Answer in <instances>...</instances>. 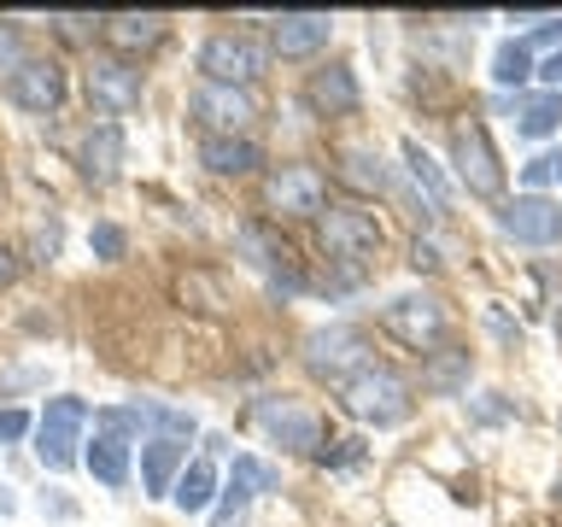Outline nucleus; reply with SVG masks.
<instances>
[{
	"label": "nucleus",
	"mask_w": 562,
	"mask_h": 527,
	"mask_svg": "<svg viewBox=\"0 0 562 527\" xmlns=\"http://www.w3.org/2000/svg\"><path fill=\"white\" fill-rule=\"evenodd\" d=\"M340 404L358 422H375V428H398L404 416H411V381L398 375V369L386 363H369L363 375H351L340 386Z\"/></svg>",
	"instance_id": "nucleus-1"
},
{
	"label": "nucleus",
	"mask_w": 562,
	"mask_h": 527,
	"mask_svg": "<svg viewBox=\"0 0 562 527\" xmlns=\"http://www.w3.org/2000/svg\"><path fill=\"white\" fill-rule=\"evenodd\" d=\"M82 428H88V404H82V399H47L42 422H35V457H42L53 474L77 469Z\"/></svg>",
	"instance_id": "nucleus-2"
},
{
	"label": "nucleus",
	"mask_w": 562,
	"mask_h": 527,
	"mask_svg": "<svg viewBox=\"0 0 562 527\" xmlns=\"http://www.w3.org/2000/svg\"><path fill=\"white\" fill-rule=\"evenodd\" d=\"M305 363H311V375H323L334 386H346L351 375H363L369 363V340H363V328H346V323H334V328H316L311 340H305Z\"/></svg>",
	"instance_id": "nucleus-3"
},
{
	"label": "nucleus",
	"mask_w": 562,
	"mask_h": 527,
	"mask_svg": "<svg viewBox=\"0 0 562 527\" xmlns=\"http://www.w3.org/2000/svg\"><path fill=\"white\" fill-rule=\"evenodd\" d=\"M451 165H457V182H463L474 200H498L504 193V165H498L492 135L481 123H457L451 130Z\"/></svg>",
	"instance_id": "nucleus-4"
},
{
	"label": "nucleus",
	"mask_w": 562,
	"mask_h": 527,
	"mask_svg": "<svg viewBox=\"0 0 562 527\" xmlns=\"http://www.w3.org/2000/svg\"><path fill=\"white\" fill-rule=\"evenodd\" d=\"M381 328L393 334V340H404L411 351H434L446 340V305H439L434 293H398V299H386Z\"/></svg>",
	"instance_id": "nucleus-5"
},
{
	"label": "nucleus",
	"mask_w": 562,
	"mask_h": 527,
	"mask_svg": "<svg viewBox=\"0 0 562 527\" xmlns=\"http://www.w3.org/2000/svg\"><path fill=\"white\" fill-rule=\"evenodd\" d=\"M316 228H323V253L340 264H369L381 253V223L358 205H328Z\"/></svg>",
	"instance_id": "nucleus-6"
},
{
	"label": "nucleus",
	"mask_w": 562,
	"mask_h": 527,
	"mask_svg": "<svg viewBox=\"0 0 562 527\" xmlns=\"http://www.w3.org/2000/svg\"><path fill=\"white\" fill-rule=\"evenodd\" d=\"M200 70H205V82L246 88L252 77H263V47L252 42V35L217 30V35H205V47H200Z\"/></svg>",
	"instance_id": "nucleus-7"
},
{
	"label": "nucleus",
	"mask_w": 562,
	"mask_h": 527,
	"mask_svg": "<svg viewBox=\"0 0 562 527\" xmlns=\"http://www.w3.org/2000/svg\"><path fill=\"white\" fill-rule=\"evenodd\" d=\"M235 240H240L246 264L270 276V288H276V293H288V299H293L299 288H305V276H299V258L288 253V240H281L270 223H240V235H235Z\"/></svg>",
	"instance_id": "nucleus-8"
},
{
	"label": "nucleus",
	"mask_w": 562,
	"mask_h": 527,
	"mask_svg": "<svg viewBox=\"0 0 562 527\" xmlns=\"http://www.w3.org/2000/svg\"><path fill=\"white\" fill-rule=\"evenodd\" d=\"M263 200H270L281 217H323L328 182L316 165H281V170H270V182H263Z\"/></svg>",
	"instance_id": "nucleus-9"
},
{
	"label": "nucleus",
	"mask_w": 562,
	"mask_h": 527,
	"mask_svg": "<svg viewBox=\"0 0 562 527\" xmlns=\"http://www.w3.org/2000/svg\"><path fill=\"white\" fill-rule=\"evenodd\" d=\"M188 105H193V117L205 123V135H240L246 123L258 117V100L246 94V88H228V82H205L200 77V88L188 94Z\"/></svg>",
	"instance_id": "nucleus-10"
},
{
	"label": "nucleus",
	"mask_w": 562,
	"mask_h": 527,
	"mask_svg": "<svg viewBox=\"0 0 562 527\" xmlns=\"http://www.w3.org/2000/svg\"><path fill=\"white\" fill-rule=\"evenodd\" d=\"M252 422L276 439V446H288V451H316V446H323V416L305 411L299 399H258Z\"/></svg>",
	"instance_id": "nucleus-11"
},
{
	"label": "nucleus",
	"mask_w": 562,
	"mask_h": 527,
	"mask_svg": "<svg viewBox=\"0 0 562 527\" xmlns=\"http://www.w3.org/2000/svg\"><path fill=\"white\" fill-rule=\"evenodd\" d=\"M498 228L521 246H557L562 240V205L544 200V193H521L498 211Z\"/></svg>",
	"instance_id": "nucleus-12"
},
{
	"label": "nucleus",
	"mask_w": 562,
	"mask_h": 527,
	"mask_svg": "<svg viewBox=\"0 0 562 527\" xmlns=\"http://www.w3.org/2000/svg\"><path fill=\"white\" fill-rule=\"evenodd\" d=\"M281 481V474L270 463H258V457H235V474H228V486H223V504H217V516H211V527H240L246 522V504L258 498V492H270Z\"/></svg>",
	"instance_id": "nucleus-13"
},
{
	"label": "nucleus",
	"mask_w": 562,
	"mask_h": 527,
	"mask_svg": "<svg viewBox=\"0 0 562 527\" xmlns=\"http://www.w3.org/2000/svg\"><path fill=\"white\" fill-rule=\"evenodd\" d=\"M0 88H7V100L24 105V112H59V100H65V70L53 65V59H30L18 77H7Z\"/></svg>",
	"instance_id": "nucleus-14"
},
{
	"label": "nucleus",
	"mask_w": 562,
	"mask_h": 527,
	"mask_svg": "<svg viewBox=\"0 0 562 527\" xmlns=\"http://www.w3.org/2000/svg\"><path fill=\"white\" fill-rule=\"evenodd\" d=\"M305 105L316 117H358V77H351V65H323V70H311V82H305Z\"/></svg>",
	"instance_id": "nucleus-15"
},
{
	"label": "nucleus",
	"mask_w": 562,
	"mask_h": 527,
	"mask_svg": "<svg viewBox=\"0 0 562 527\" xmlns=\"http://www.w3.org/2000/svg\"><path fill=\"white\" fill-rule=\"evenodd\" d=\"M88 94H94V105H105L112 117L135 112L140 105V70L130 59H94V70H88Z\"/></svg>",
	"instance_id": "nucleus-16"
},
{
	"label": "nucleus",
	"mask_w": 562,
	"mask_h": 527,
	"mask_svg": "<svg viewBox=\"0 0 562 527\" xmlns=\"http://www.w3.org/2000/svg\"><path fill=\"white\" fill-rule=\"evenodd\" d=\"M328 35H334L328 12H281L276 30H270V42H276L281 59H311L316 47H328Z\"/></svg>",
	"instance_id": "nucleus-17"
},
{
	"label": "nucleus",
	"mask_w": 562,
	"mask_h": 527,
	"mask_svg": "<svg viewBox=\"0 0 562 527\" xmlns=\"http://www.w3.org/2000/svg\"><path fill=\"white\" fill-rule=\"evenodd\" d=\"M182 469H188V446H182V439L153 434L147 446H140V486H147V498H170L176 481H182Z\"/></svg>",
	"instance_id": "nucleus-18"
},
{
	"label": "nucleus",
	"mask_w": 562,
	"mask_h": 527,
	"mask_svg": "<svg viewBox=\"0 0 562 527\" xmlns=\"http://www.w3.org/2000/svg\"><path fill=\"white\" fill-rule=\"evenodd\" d=\"M200 165L217 170V176H252L263 165V153H258V141H246V135H205Z\"/></svg>",
	"instance_id": "nucleus-19"
},
{
	"label": "nucleus",
	"mask_w": 562,
	"mask_h": 527,
	"mask_svg": "<svg viewBox=\"0 0 562 527\" xmlns=\"http://www.w3.org/2000/svg\"><path fill=\"white\" fill-rule=\"evenodd\" d=\"M404 165H411L416 188L428 193V217H446V211H451V176L439 170V158L422 147V141H404Z\"/></svg>",
	"instance_id": "nucleus-20"
},
{
	"label": "nucleus",
	"mask_w": 562,
	"mask_h": 527,
	"mask_svg": "<svg viewBox=\"0 0 562 527\" xmlns=\"http://www.w3.org/2000/svg\"><path fill=\"white\" fill-rule=\"evenodd\" d=\"M165 18L158 12H117V18H105V42H112L117 53H140V47H158L165 42Z\"/></svg>",
	"instance_id": "nucleus-21"
},
{
	"label": "nucleus",
	"mask_w": 562,
	"mask_h": 527,
	"mask_svg": "<svg viewBox=\"0 0 562 527\" xmlns=\"http://www.w3.org/2000/svg\"><path fill=\"white\" fill-rule=\"evenodd\" d=\"M117 165H123V130H117V123L88 130V141H82V176H88V182L105 188L117 176Z\"/></svg>",
	"instance_id": "nucleus-22"
},
{
	"label": "nucleus",
	"mask_w": 562,
	"mask_h": 527,
	"mask_svg": "<svg viewBox=\"0 0 562 527\" xmlns=\"http://www.w3.org/2000/svg\"><path fill=\"white\" fill-rule=\"evenodd\" d=\"M82 463L94 469V481H100V486H123V481H130V439H123V434H105V428H100Z\"/></svg>",
	"instance_id": "nucleus-23"
},
{
	"label": "nucleus",
	"mask_w": 562,
	"mask_h": 527,
	"mask_svg": "<svg viewBox=\"0 0 562 527\" xmlns=\"http://www.w3.org/2000/svg\"><path fill=\"white\" fill-rule=\"evenodd\" d=\"M170 498H176V509H182V516H200V509H211V498H217V469H211V457H193Z\"/></svg>",
	"instance_id": "nucleus-24"
},
{
	"label": "nucleus",
	"mask_w": 562,
	"mask_h": 527,
	"mask_svg": "<svg viewBox=\"0 0 562 527\" xmlns=\"http://www.w3.org/2000/svg\"><path fill=\"white\" fill-rule=\"evenodd\" d=\"M340 182L363 188V193H386L393 188V170H386V158L375 147H346L340 153Z\"/></svg>",
	"instance_id": "nucleus-25"
},
{
	"label": "nucleus",
	"mask_w": 562,
	"mask_h": 527,
	"mask_svg": "<svg viewBox=\"0 0 562 527\" xmlns=\"http://www.w3.org/2000/svg\"><path fill=\"white\" fill-rule=\"evenodd\" d=\"M516 112H521L516 130H521L527 141H544V135H557V130H562V94H557V88L521 94V100H516Z\"/></svg>",
	"instance_id": "nucleus-26"
},
{
	"label": "nucleus",
	"mask_w": 562,
	"mask_h": 527,
	"mask_svg": "<svg viewBox=\"0 0 562 527\" xmlns=\"http://www.w3.org/2000/svg\"><path fill=\"white\" fill-rule=\"evenodd\" d=\"M463 381H469V351H457V346H446L428 369H422V386H428V393H457Z\"/></svg>",
	"instance_id": "nucleus-27"
},
{
	"label": "nucleus",
	"mask_w": 562,
	"mask_h": 527,
	"mask_svg": "<svg viewBox=\"0 0 562 527\" xmlns=\"http://www.w3.org/2000/svg\"><path fill=\"white\" fill-rule=\"evenodd\" d=\"M527 77H533V47L527 42H504L498 53H492V82L498 88H521Z\"/></svg>",
	"instance_id": "nucleus-28"
},
{
	"label": "nucleus",
	"mask_w": 562,
	"mask_h": 527,
	"mask_svg": "<svg viewBox=\"0 0 562 527\" xmlns=\"http://www.w3.org/2000/svg\"><path fill=\"white\" fill-rule=\"evenodd\" d=\"M135 411L147 416L165 439H193V416H188V411H176V404H135Z\"/></svg>",
	"instance_id": "nucleus-29"
},
{
	"label": "nucleus",
	"mask_w": 562,
	"mask_h": 527,
	"mask_svg": "<svg viewBox=\"0 0 562 527\" xmlns=\"http://www.w3.org/2000/svg\"><path fill=\"white\" fill-rule=\"evenodd\" d=\"M24 65H30L24 30H18V24H0V82H7V77H18Z\"/></svg>",
	"instance_id": "nucleus-30"
},
{
	"label": "nucleus",
	"mask_w": 562,
	"mask_h": 527,
	"mask_svg": "<svg viewBox=\"0 0 562 527\" xmlns=\"http://www.w3.org/2000/svg\"><path fill=\"white\" fill-rule=\"evenodd\" d=\"M88 246H94V258H123V246H130V235H123L117 223H94V235H88Z\"/></svg>",
	"instance_id": "nucleus-31"
},
{
	"label": "nucleus",
	"mask_w": 562,
	"mask_h": 527,
	"mask_svg": "<svg viewBox=\"0 0 562 527\" xmlns=\"http://www.w3.org/2000/svg\"><path fill=\"white\" fill-rule=\"evenodd\" d=\"M94 422H100L105 434H123V439H135V434H140V422H147V416H140V411H94Z\"/></svg>",
	"instance_id": "nucleus-32"
},
{
	"label": "nucleus",
	"mask_w": 562,
	"mask_h": 527,
	"mask_svg": "<svg viewBox=\"0 0 562 527\" xmlns=\"http://www.w3.org/2000/svg\"><path fill=\"white\" fill-rule=\"evenodd\" d=\"M551 176H557V158H551V153H539V158H527V165H521V182H527V193H539L544 182H551Z\"/></svg>",
	"instance_id": "nucleus-33"
},
{
	"label": "nucleus",
	"mask_w": 562,
	"mask_h": 527,
	"mask_svg": "<svg viewBox=\"0 0 562 527\" xmlns=\"http://www.w3.org/2000/svg\"><path fill=\"white\" fill-rule=\"evenodd\" d=\"M469 416H474V422H504L509 404H504V393H481V399L469 404Z\"/></svg>",
	"instance_id": "nucleus-34"
},
{
	"label": "nucleus",
	"mask_w": 562,
	"mask_h": 527,
	"mask_svg": "<svg viewBox=\"0 0 562 527\" xmlns=\"http://www.w3.org/2000/svg\"><path fill=\"white\" fill-rule=\"evenodd\" d=\"M30 434V416L24 411H0V446H12V439Z\"/></svg>",
	"instance_id": "nucleus-35"
},
{
	"label": "nucleus",
	"mask_w": 562,
	"mask_h": 527,
	"mask_svg": "<svg viewBox=\"0 0 562 527\" xmlns=\"http://www.w3.org/2000/svg\"><path fill=\"white\" fill-rule=\"evenodd\" d=\"M411 264H416V270H439L446 258H439V246H434V240H422V235H416V246H411Z\"/></svg>",
	"instance_id": "nucleus-36"
},
{
	"label": "nucleus",
	"mask_w": 562,
	"mask_h": 527,
	"mask_svg": "<svg viewBox=\"0 0 562 527\" xmlns=\"http://www.w3.org/2000/svg\"><path fill=\"white\" fill-rule=\"evenodd\" d=\"M527 42H539V47H551V42H562V18H544V24L527 35Z\"/></svg>",
	"instance_id": "nucleus-37"
},
{
	"label": "nucleus",
	"mask_w": 562,
	"mask_h": 527,
	"mask_svg": "<svg viewBox=\"0 0 562 527\" xmlns=\"http://www.w3.org/2000/svg\"><path fill=\"white\" fill-rule=\"evenodd\" d=\"M539 82H544V88H562V53H551V59L539 65Z\"/></svg>",
	"instance_id": "nucleus-38"
},
{
	"label": "nucleus",
	"mask_w": 562,
	"mask_h": 527,
	"mask_svg": "<svg viewBox=\"0 0 562 527\" xmlns=\"http://www.w3.org/2000/svg\"><path fill=\"white\" fill-rule=\"evenodd\" d=\"M7 281H12V253L0 246V288H7Z\"/></svg>",
	"instance_id": "nucleus-39"
},
{
	"label": "nucleus",
	"mask_w": 562,
	"mask_h": 527,
	"mask_svg": "<svg viewBox=\"0 0 562 527\" xmlns=\"http://www.w3.org/2000/svg\"><path fill=\"white\" fill-rule=\"evenodd\" d=\"M557 334H562V299H557Z\"/></svg>",
	"instance_id": "nucleus-40"
},
{
	"label": "nucleus",
	"mask_w": 562,
	"mask_h": 527,
	"mask_svg": "<svg viewBox=\"0 0 562 527\" xmlns=\"http://www.w3.org/2000/svg\"><path fill=\"white\" fill-rule=\"evenodd\" d=\"M551 158H557V176H562V153H551Z\"/></svg>",
	"instance_id": "nucleus-41"
},
{
	"label": "nucleus",
	"mask_w": 562,
	"mask_h": 527,
	"mask_svg": "<svg viewBox=\"0 0 562 527\" xmlns=\"http://www.w3.org/2000/svg\"><path fill=\"white\" fill-rule=\"evenodd\" d=\"M557 498H562V474H557Z\"/></svg>",
	"instance_id": "nucleus-42"
},
{
	"label": "nucleus",
	"mask_w": 562,
	"mask_h": 527,
	"mask_svg": "<svg viewBox=\"0 0 562 527\" xmlns=\"http://www.w3.org/2000/svg\"><path fill=\"white\" fill-rule=\"evenodd\" d=\"M0 193H7V176H0Z\"/></svg>",
	"instance_id": "nucleus-43"
},
{
	"label": "nucleus",
	"mask_w": 562,
	"mask_h": 527,
	"mask_svg": "<svg viewBox=\"0 0 562 527\" xmlns=\"http://www.w3.org/2000/svg\"><path fill=\"white\" fill-rule=\"evenodd\" d=\"M557 428H562V416H557Z\"/></svg>",
	"instance_id": "nucleus-44"
}]
</instances>
